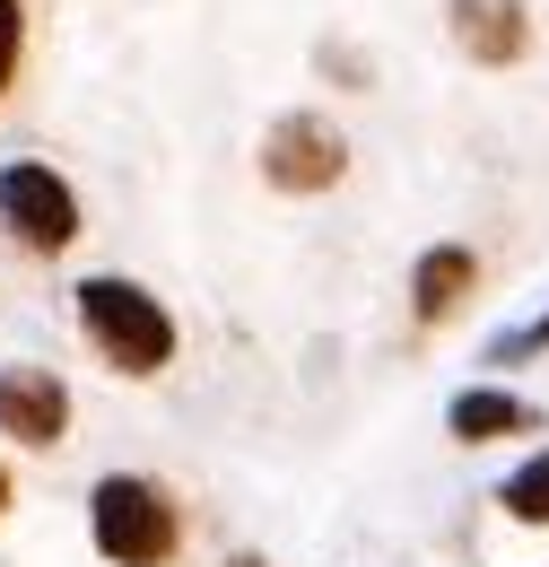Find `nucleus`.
<instances>
[{
  "label": "nucleus",
  "instance_id": "nucleus-1",
  "mask_svg": "<svg viewBox=\"0 0 549 567\" xmlns=\"http://www.w3.org/2000/svg\"><path fill=\"white\" fill-rule=\"evenodd\" d=\"M70 323H79L87 358H96L114 384H157V375L184 358L175 306H166L157 288H139L132 271H87V280L70 288Z\"/></svg>",
  "mask_w": 549,
  "mask_h": 567
},
{
  "label": "nucleus",
  "instance_id": "nucleus-2",
  "mask_svg": "<svg viewBox=\"0 0 549 567\" xmlns=\"http://www.w3.org/2000/svg\"><path fill=\"white\" fill-rule=\"evenodd\" d=\"M87 550L105 567H175L184 559V497L157 472H96V489H87Z\"/></svg>",
  "mask_w": 549,
  "mask_h": 567
},
{
  "label": "nucleus",
  "instance_id": "nucleus-3",
  "mask_svg": "<svg viewBox=\"0 0 549 567\" xmlns=\"http://www.w3.org/2000/svg\"><path fill=\"white\" fill-rule=\"evenodd\" d=\"M79 184H70L62 166H44V157H0V236L9 245H27L35 262H62L70 245H79Z\"/></svg>",
  "mask_w": 549,
  "mask_h": 567
},
{
  "label": "nucleus",
  "instance_id": "nucleus-4",
  "mask_svg": "<svg viewBox=\"0 0 549 567\" xmlns=\"http://www.w3.org/2000/svg\"><path fill=\"white\" fill-rule=\"evenodd\" d=\"M253 166H262V184L288 193V202H314V193H332L349 175V132L332 114H314V105H288L271 114V132L253 148Z\"/></svg>",
  "mask_w": 549,
  "mask_h": 567
},
{
  "label": "nucleus",
  "instance_id": "nucleus-5",
  "mask_svg": "<svg viewBox=\"0 0 549 567\" xmlns=\"http://www.w3.org/2000/svg\"><path fill=\"white\" fill-rule=\"evenodd\" d=\"M0 436L18 454H62L70 445V384L44 358H9L0 367Z\"/></svg>",
  "mask_w": 549,
  "mask_h": 567
},
{
  "label": "nucleus",
  "instance_id": "nucleus-6",
  "mask_svg": "<svg viewBox=\"0 0 549 567\" xmlns=\"http://www.w3.org/2000/svg\"><path fill=\"white\" fill-rule=\"evenodd\" d=\"M445 27L472 71H515L532 53V0H445Z\"/></svg>",
  "mask_w": 549,
  "mask_h": 567
},
{
  "label": "nucleus",
  "instance_id": "nucleus-7",
  "mask_svg": "<svg viewBox=\"0 0 549 567\" xmlns=\"http://www.w3.org/2000/svg\"><path fill=\"white\" fill-rule=\"evenodd\" d=\"M472 297H480V254H472V245H427L411 262V323L418 332L454 323Z\"/></svg>",
  "mask_w": 549,
  "mask_h": 567
},
{
  "label": "nucleus",
  "instance_id": "nucleus-8",
  "mask_svg": "<svg viewBox=\"0 0 549 567\" xmlns=\"http://www.w3.org/2000/svg\"><path fill=\"white\" fill-rule=\"evenodd\" d=\"M524 427H541V411H532L515 384H463V393L445 402V436H454V445H506V436H524Z\"/></svg>",
  "mask_w": 549,
  "mask_h": 567
},
{
  "label": "nucleus",
  "instance_id": "nucleus-9",
  "mask_svg": "<svg viewBox=\"0 0 549 567\" xmlns=\"http://www.w3.org/2000/svg\"><path fill=\"white\" fill-rule=\"evenodd\" d=\"M497 515L524 524V533H549V445H532V454L497 481Z\"/></svg>",
  "mask_w": 549,
  "mask_h": 567
},
{
  "label": "nucleus",
  "instance_id": "nucleus-10",
  "mask_svg": "<svg viewBox=\"0 0 549 567\" xmlns=\"http://www.w3.org/2000/svg\"><path fill=\"white\" fill-rule=\"evenodd\" d=\"M27 71V0H0V96Z\"/></svg>",
  "mask_w": 549,
  "mask_h": 567
},
{
  "label": "nucleus",
  "instance_id": "nucleus-11",
  "mask_svg": "<svg viewBox=\"0 0 549 567\" xmlns=\"http://www.w3.org/2000/svg\"><path fill=\"white\" fill-rule=\"evenodd\" d=\"M524 358H549V315H532L524 332H497V350H488V367H524Z\"/></svg>",
  "mask_w": 549,
  "mask_h": 567
},
{
  "label": "nucleus",
  "instance_id": "nucleus-12",
  "mask_svg": "<svg viewBox=\"0 0 549 567\" xmlns=\"http://www.w3.org/2000/svg\"><path fill=\"white\" fill-rule=\"evenodd\" d=\"M9 506H18V481H9V463H0V524H9Z\"/></svg>",
  "mask_w": 549,
  "mask_h": 567
},
{
  "label": "nucleus",
  "instance_id": "nucleus-13",
  "mask_svg": "<svg viewBox=\"0 0 549 567\" xmlns=\"http://www.w3.org/2000/svg\"><path fill=\"white\" fill-rule=\"evenodd\" d=\"M227 567H271V559L262 550H227Z\"/></svg>",
  "mask_w": 549,
  "mask_h": 567
}]
</instances>
